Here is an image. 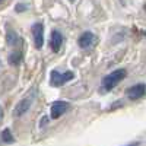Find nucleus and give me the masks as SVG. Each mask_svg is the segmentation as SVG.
I'll list each match as a JSON object with an SVG mask.
<instances>
[{"label":"nucleus","instance_id":"nucleus-1","mask_svg":"<svg viewBox=\"0 0 146 146\" xmlns=\"http://www.w3.org/2000/svg\"><path fill=\"white\" fill-rule=\"evenodd\" d=\"M127 75V72L124 69H118V70H114L113 73H110V75H107L104 79H102V89L105 92L111 91L114 86H117V85L123 80Z\"/></svg>","mask_w":146,"mask_h":146},{"label":"nucleus","instance_id":"nucleus-2","mask_svg":"<svg viewBox=\"0 0 146 146\" xmlns=\"http://www.w3.org/2000/svg\"><path fill=\"white\" fill-rule=\"evenodd\" d=\"M35 95H36V89L34 88V89H31L23 98L16 104V107H15V111H13V114H15V117H21V115H23L28 110H29V107L32 105V102H34V98H35Z\"/></svg>","mask_w":146,"mask_h":146},{"label":"nucleus","instance_id":"nucleus-3","mask_svg":"<svg viewBox=\"0 0 146 146\" xmlns=\"http://www.w3.org/2000/svg\"><path fill=\"white\" fill-rule=\"evenodd\" d=\"M73 78H75V75H73V72H66V73H58L57 70H53L51 72V78H50V82L53 86H62L63 83L72 80Z\"/></svg>","mask_w":146,"mask_h":146},{"label":"nucleus","instance_id":"nucleus-4","mask_svg":"<svg viewBox=\"0 0 146 146\" xmlns=\"http://www.w3.org/2000/svg\"><path fill=\"white\" fill-rule=\"evenodd\" d=\"M146 94V85L145 83H137V85H133V86H130L127 91H126V95L129 96L130 100H139L142 98V96Z\"/></svg>","mask_w":146,"mask_h":146},{"label":"nucleus","instance_id":"nucleus-5","mask_svg":"<svg viewBox=\"0 0 146 146\" xmlns=\"http://www.w3.org/2000/svg\"><path fill=\"white\" fill-rule=\"evenodd\" d=\"M32 36H34V44L36 48H41L44 44V28L41 23H35L32 27Z\"/></svg>","mask_w":146,"mask_h":146},{"label":"nucleus","instance_id":"nucleus-6","mask_svg":"<svg viewBox=\"0 0 146 146\" xmlns=\"http://www.w3.org/2000/svg\"><path fill=\"white\" fill-rule=\"evenodd\" d=\"M96 44V35L92 32H83L79 36V47L80 48H91Z\"/></svg>","mask_w":146,"mask_h":146},{"label":"nucleus","instance_id":"nucleus-7","mask_svg":"<svg viewBox=\"0 0 146 146\" xmlns=\"http://www.w3.org/2000/svg\"><path fill=\"white\" fill-rule=\"evenodd\" d=\"M67 110H69V104L67 102H64V101H56L51 105V118L62 117Z\"/></svg>","mask_w":146,"mask_h":146},{"label":"nucleus","instance_id":"nucleus-8","mask_svg":"<svg viewBox=\"0 0 146 146\" xmlns=\"http://www.w3.org/2000/svg\"><path fill=\"white\" fill-rule=\"evenodd\" d=\"M62 42H63V35L58 31H53L51 32V41H50V45L53 48V51L57 53L60 48H62Z\"/></svg>","mask_w":146,"mask_h":146},{"label":"nucleus","instance_id":"nucleus-9","mask_svg":"<svg viewBox=\"0 0 146 146\" xmlns=\"http://www.w3.org/2000/svg\"><path fill=\"white\" fill-rule=\"evenodd\" d=\"M6 38H7V44L12 45V47H15L21 42V38H19V35L13 31V29H9L7 31V35H6Z\"/></svg>","mask_w":146,"mask_h":146},{"label":"nucleus","instance_id":"nucleus-10","mask_svg":"<svg viewBox=\"0 0 146 146\" xmlns=\"http://www.w3.org/2000/svg\"><path fill=\"white\" fill-rule=\"evenodd\" d=\"M22 60V53L21 51H13L9 56V63H12L13 66H18Z\"/></svg>","mask_w":146,"mask_h":146},{"label":"nucleus","instance_id":"nucleus-11","mask_svg":"<svg viewBox=\"0 0 146 146\" xmlns=\"http://www.w3.org/2000/svg\"><path fill=\"white\" fill-rule=\"evenodd\" d=\"M2 139H3V142H6V143H12L15 139H13V136H12V133H10V130L9 129H6V130H3V133H2Z\"/></svg>","mask_w":146,"mask_h":146},{"label":"nucleus","instance_id":"nucleus-12","mask_svg":"<svg viewBox=\"0 0 146 146\" xmlns=\"http://www.w3.org/2000/svg\"><path fill=\"white\" fill-rule=\"evenodd\" d=\"M2 118H3V113H2V110H0V121H2Z\"/></svg>","mask_w":146,"mask_h":146},{"label":"nucleus","instance_id":"nucleus-13","mask_svg":"<svg viewBox=\"0 0 146 146\" xmlns=\"http://www.w3.org/2000/svg\"><path fill=\"white\" fill-rule=\"evenodd\" d=\"M129 146H139V143H130Z\"/></svg>","mask_w":146,"mask_h":146},{"label":"nucleus","instance_id":"nucleus-14","mask_svg":"<svg viewBox=\"0 0 146 146\" xmlns=\"http://www.w3.org/2000/svg\"><path fill=\"white\" fill-rule=\"evenodd\" d=\"M145 10H146V5H145Z\"/></svg>","mask_w":146,"mask_h":146},{"label":"nucleus","instance_id":"nucleus-15","mask_svg":"<svg viewBox=\"0 0 146 146\" xmlns=\"http://www.w3.org/2000/svg\"><path fill=\"white\" fill-rule=\"evenodd\" d=\"M70 2H75V0H70Z\"/></svg>","mask_w":146,"mask_h":146}]
</instances>
